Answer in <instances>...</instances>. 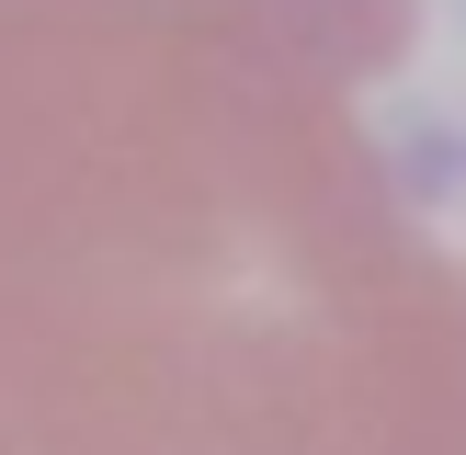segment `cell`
<instances>
[{
    "label": "cell",
    "mask_w": 466,
    "mask_h": 455,
    "mask_svg": "<svg viewBox=\"0 0 466 455\" xmlns=\"http://www.w3.org/2000/svg\"><path fill=\"white\" fill-rule=\"evenodd\" d=\"M421 0H0V444L466 455V273L364 91Z\"/></svg>",
    "instance_id": "obj_1"
},
{
    "label": "cell",
    "mask_w": 466,
    "mask_h": 455,
    "mask_svg": "<svg viewBox=\"0 0 466 455\" xmlns=\"http://www.w3.org/2000/svg\"><path fill=\"white\" fill-rule=\"evenodd\" d=\"M0 455H12V444H0Z\"/></svg>",
    "instance_id": "obj_2"
}]
</instances>
